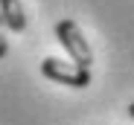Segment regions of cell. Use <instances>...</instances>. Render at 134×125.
Returning <instances> with one entry per match:
<instances>
[{"instance_id":"obj_3","label":"cell","mask_w":134,"mask_h":125,"mask_svg":"<svg viewBox=\"0 0 134 125\" xmlns=\"http://www.w3.org/2000/svg\"><path fill=\"white\" fill-rule=\"evenodd\" d=\"M0 15H3L6 26L12 32H24L26 29V12L20 0H0Z\"/></svg>"},{"instance_id":"obj_4","label":"cell","mask_w":134,"mask_h":125,"mask_svg":"<svg viewBox=\"0 0 134 125\" xmlns=\"http://www.w3.org/2000/svg\"><path fill=\"white\" fill-rule=\"evenodd\" d=\"M6 20H3V15H0V58H6L9 55V38H6Z\"/></svg>"},{"instance_id":"obj_1","label":"cell","mask_w":134,"mask_h":125,"mask_svg":"<svg viewBox=\"0 0 134 125\" xmlns=\"http://www.w3.org/2000/svg\"><path fill=\"white\" fill-rule=\"evenodd\" d=\"M55 41L67 50V55H70L73 64L91 70V64H93V50H91V44H87V38L82 35V29H79L76 20H70V17H67V20H58V23H55Z\"/></svg>"},{"instance_id":"obj_5","label":"cell","mask_w":134,"mask_h":125,"mask_svg":"<svg viewBox=\"0 0 134 125\" xmlns=\"http://www.w3.org/2000/svg\"><path fill=\"white\" fill-rule=\"evenodd\" d=\"M128 116L134 119V102H131V105H128Z\"/></svg>"},{"instance_id":"obj_2","label":"cell","mask_w":134,"mask_h":125,"mask_svg":"<svg viewBox=\"0 0 134 125\" xmlns=\"http://www.w3.org/2000/svg\"><path fill=\"white\" fill-rule=\"evenodd\" d=\"M41 76L55 81V85H67V87H87L91 85V70L87 67H79L73 61H58V58H44Z\"/></svg>"}]
</instances>
